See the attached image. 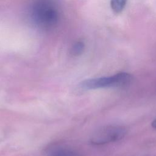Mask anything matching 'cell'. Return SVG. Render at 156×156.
Here are the masks:
<instances>
[{
    "label": "cell",
    "instance_id": "cell-1",
    "mask_svg": "<svg viewBox=\"0 0 156 156\" xmlns=\"http://www.w3.org/2000/svg\"><path fill=\"white\" fill-rule=\"evenodd\" d=\"M32 16L39 26L51 28L57 23L58 11L52 0H36L32 5Z\"/></svg>",
    "mask_w": 156,
    "mask_h": 156
},
{
    "label": "cell",
    "instance_id": "cell-5",
    "mask_svg": "<svg viewBox=\"0 0 156 156\" xmlns=\"http://www.w3.org/2000/svg\"><path fill=\"white\" fill-rule=\"evenodd\" d=\"M50 156H79L77 154L68 149H58L54 151Z\"/></svg>",
    "mask_w": 156,
    "mask_h": 156
},
{
    "label": "cell",
    "instance_id": "cell-6",
    "mask_svg": "<svg viewBox=\"0 0 156 156\" xmlns=\"http://www.w3.org/2000/svg\"><path fill=\"white\" fill-rule=\"evenodd\" d=\"M84 49V44L81 41L76 42L72 47L71 52L73 55H79Z\"/></svg>",
    "mask_w": 156,
    "mask_h": 156
},
{
    "label": "cell",
    "instance_id": "cell-2",
    "mask_svg": "<svg viewBox=\"0 0 156 156\" xmlns=\"http://www.w3.org/2000/svg\"><path fill=\"white\" fill-rule=\"evenodd\" d=\"M132 76L121 72L110 76L91 78L83 80L80 87L83 90H96L109 87H120L128 85L132 80Z\"/></svg>",
    "mask_w": 156,
    "mask_h": 156
},
{
    "label": "cell",
    "instance_id": "cell-3",
    "mask_svg": "<svg viewBox=\"0 0 156 156\" xmlns=\"http://www.w3.org/2000/svg\"><path fill=\"white\" fill-rule=\"evenodd\" d=\"M126 129L121 126H102L91 135L90 141L93 145H103L118 141L126 135Z\"/></svg>",
    "mask_w": 156,
    "mask_h": 156
},
{
    "label": "cell",
    "instance_id": "cell-7",
    "mask_svg": "<svg viewBox=\"0 0 156 156\" xmlns=\"http://www.w3.org/2000/svg\"><path fill=\"white\" fill-rule=\"evenodd\" d=\"M151 126H152V127L153 128L156 129V118L152 121V124H151Z\"/></svg>",
    "mask_w": 156,
    "mask_h": 156
},
{
    "label": "cell",
    "instance_id": "cell-4",
    "mask_svg": "<svg viewBox=\"0 0 156 156\" xmlns=\"http://www.w3.org/2000/svg\"><path fill=\"white\" fill-rule=\"evenodd\" d=\"M127 0H111L110 5L115 13H120L125 8Z\"/></svg>",
    "mask_w": 156,
    "mask_h": 156
}]
</instances>
